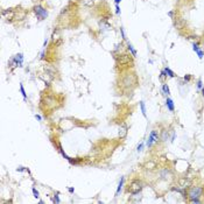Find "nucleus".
<instances>
[{"label": "nucleus", "instance_id": "1", "mask_svg": "<svg viewBox=\"0 0 204 204\" xmlns=\"http://www.w3.org/2000/svg\"><path fill=\"white\" fill-rule=\"evenodd\" d=\"M138 83V78L134 74H127L122 77L121 82H120V85L122 88H134Z\"/></svg>", "mask_w": 204, "mask_h": 204}, {"label": "nucleus", "instance_id": "2", "mask_svg": "<svg viewBox=\"0 0 204 204\" xmlns=\"http://www.w3.org/2000/svg\"><path fill=\"white\" fill-rule=\"evenodd\" d=\"M142 190V183L139 180H134L132 183L129 184V188L127 189V192H129L131 195H138L141 192Z\"/></svg>", "mask_w": 204, "mask_h": 204}, {"label": "nucleus", "instance_id": "3", "mask_svg": "<svg viewBox=\"0 0 204 204\" xmlns=\"http://www.w3.org/2000/svg\"><path fill=\"white\" fill-rule=\"evenodd\" d=\"M203 195V187H191L188 191V196L190 199H194V198H199Z\"/></svg>", "mask_w": 204, "mask_h": 204}, {"label": "nucleus", "instance_id": "4", "mask_svg": "<svg viewBox=\"0 0 204 204\" xmlns=\"http://www.w3.org/2000/svg\"><path fill=\"white\" fill-rule=\"evenodd\" d=\"M117 63L119 67H124L126 64H132V57H131V55L128 54H122V55H119L118 57H117Z\"/></svg>", "mask_w": 204, "mask_h": 204}, {"label": "nucleus", "instance_id": "5", "mask_svg": "<svg viewBox=\"0 0 204 204\" xmlns=\"http://www.w3.org/2000/svg\"><path fill=\"white\" fill-rule=\"evenodd\" d=\"M159 140H160V135H159V133H157V131L153 129V131L150 132L149 136H148V140H147V142H146V146L147 147H152V146H153V143H156Z\"/></svg>", "mask_w": 204, "mask_h": 204}, {"label": "nucleus", "instance_id": "6", "mask_svg": "<svg viewBox=\"0 0 204 204\" xmlns=\"http://www.w3.org/2000/svg\"><path fill=\"white\" fill-rule=\"evenodd\" d=\"M34 12H35V14H36V17H38L40 20H43V19H46V18L48 17L47 10H44L43 7L40 6V5L34 7Z\"/></svg>", "mask_w": 204, "mask_h": 204}, {"label": "nucleus", "instance_id": "7", "mask_svg": "<svg viewBox=\"0 0 204 204\" xmlns=\"http://www.w3.org/2000/svg\"><path fill=\"white\" fill-rule=\"evenodd\" d=\"M178 184H180L181 188L185 189V188H188L189 185H190V182H189L185 177H182V178H180V181H178Z\"/></svg>", "mask_w": 204, "mask_h": 204}, {"label": "nucleus", "instance_id": "8", "mask_svg": "<svg viewBox=\"0 0 204 204\" xmlns=\"http://www.w3.org/2000/svg\"><path fill=\"white\" fill-rule=\"evenodd\" d=\"M13 61L15 62V65H19V67H21V64H22V61H24V56H22V54H18L15 57L13 58Z\"/></svg>", "mask_w": 204, "mask_h": 204}, {"label": "nucleus", "instance_id": "9", "mask_svg": "<svg viewBox=\"0 0 204 204\" xmlns=\"http://www.w3.org/2000/svg\"><path fill=\"white\" fill-rule=\"evenodd\" d=\"M160 140L162 142H167L169 140V134H168V131L167 129H163L162 133H161V136H160Z\"/></svg>", "mask_w": 204, "mask_h": 204}, {"label": "nucleus", "instance_id": "10", "mask_svg": "<svg viewBox=\"0 0 204 204\" xmlns=\"http://www.w3.org/2000/svg\"><path fill=\"white\" fill-rule=\"evenodd\" d=\"M166 106L168 107V110H169V111H171V112H173L174 110H175L174 103H173V100H171L170 98H167V100H166Z\"/></svg>", "mask_w": 204, "mask_h": 204}, {"label": "nucleus", "instance_id": "11", "mask_svg": "<svg viewBox=\"0 0 204 204\" xmlns=\"http://www.w3.org/2000/svg\"><path fill=\"white\" fill-rule=\"evenodd\" d=\"M124 182H125V177H121V178H120V182H119V184H118V188H117L116 196H118V195H119V192H120V191H121V189H122V185H124Z\"/></svg>", "mask_w": 204, "mask_h": 204}, {"label": "nucleus", "instance_id": "12", "mask_svg": "<svg viewBox=\"0 0 204 204\" xmlns=\"http://www.w3.org/2000/svg\"><path fill=\"white\" fill-rule=\"evenodd\" d=\"M127 48H128V50L131 51V55H132L133 57H135V56H136V50L133 48V46L129 43V42H127Z\"/></svg>", "mask_w": 204, "mask_h": 204}, {"label": "nucleus", "instance_id": "13", "mask_svg": "<svg viewBox=\"0 0 204 204\" xmlns=\"http://www.w3.org/2000/svg\"><path fill=\"white\" fill-rule=\"evenodd\" d=\"M164 72H166V75L168 76V77H175V74H174V71L171 70V69L168 68V67H166V68H164Z\"/></svg>", "mask_w": 204, "mask_h": 204}, {"label": "nucleus", "instance_id": "14", "mask_svg": "<svg viewBox=\"0 0 204 204\" xmlns=\"http://www.w3.org/2000/svg\"><path fill=\"white\" fill-rule=\"evenodd\" d=\"M140 107H141V112L145 117H146V105H145V102H140Z\"/></svg>", "mask_w": 204, "mask_h": 204}, {"label": "nucleus", "instance_id": "15", "mask_svg": "<svg viewBox=\"0 0 204 204\" xmlns=\"http://www.w3.org/2000/svg\"><path fill=\"white\" fill-rule=\"evenodd\" d=\"M20 91H21V95H22L24 99H27V93H26V91H25V88H24V85L22 84H20Z\"/></svg>", "mask_w": 204, "mask_h": 204}, {"label": "nucleus", "instance_id": "16", "mask_svg": "<svg viewBox=\"0 0 204 204\" xmlns=\"http://www.w3.org/2000/svg\"><path fill=\"white\" fill-rule=\"evenodd\" d=\"M162 91L166 93V95H169L170 91H169V88H168V85L167 84H163L162 85Z\"/></svg>", "mask_w": 204, "mask_h": 204}, {"label": "nucleus", "instance_id": "17", "mask_svg": "<svg viewBox=\"0 0 204 204\" xmlns=\"http://www.w3.org/2000/svg\"><path fill=\"white\" fill-rule=\"evenodd\" d=\"M32 191H33V195H34V197H35V198H39V197H40V194H39V191L36 190V189H35L34 187L32 188Z\"/></svg>", "mask_w": 204, "mask_h": 204}, {"label": "nucleus", "instance_id": "18", "mask_svg": "<svg viewBox=\"0 0 204 204\" xmlns=\"http://www.w3.org/2000/svg\"><path fill=\"white\" fill-rule=\"evenodd\" d=\"M53 202H55V203H60V202H61V199H60V197H58V194L54 195V197H53Z\"/></svg>", "mask_w": 204, "mask_h": 204}, {"label": "nucleus", "instance_id": "19", "mask_svg": "<svg viewBox=\"0 0 204 204\" xmlns=\"http://www.w3.org/2000/svg\"><path fill=\"white\" fill-rule=\"evenodd\" d=\"M192 49H194V50L197 53V51L199 50V48H198V44H197V43H194V44H192Z\"/></svg>", "mask_w": 204, "mask_h": 204}, {"label": "nucleus", "instance_id": "20", "mask_svg": "<svg viewBox=\"0 0 204 204\" xmlns=\"http://www.w3.org/2000/svg\"><path fill=\"white\" fill-rule=\"evenodd\" d=\"M190 203H201V199L199 198H194V199H190Z\"/></svg>", "mask_w": 204, "mask_h": 204}, {"label": "nucleus", "instance_id": "21", "mask_svg": "<svg viewBox=\"0 0 204 204\" xmlns=\"http://www.w3.org/2000/svg\"><path fill=\"white\" fill-rule=\"evenodd\" d=\"M197 55H198V57H199V58H203L204 53H203L202 50H198V51H197Z\"/></svg>", "mask_w": 204, "mask_h": 204}, {"label": "nucleus", "instance_id": "22", "mask_svg": "<svg viewBox=\"0 0 204 204\" xmlns=\"http://www.w3.org/2000/svg\"><path fill=\"white\" fill-rule=\"evenodd\" d=\"M183 79H184L185 82H189V81L191 79V76H190V75H185V76L183 77Z\"/></svg>", "mask_w": 204, "mask_h": 204}, {"label": "nucleus", "instance_id": "23", "mask_svg": "<svg viewBox=\"0 0 204 204\" xmlns=\"http://www.w3.org/2000/svg\"><path fill=\"white\" fill-rule=\"evenodd\" d=\"M197 88H198V89H202V88H203V84H202V81H201V79H198V81H197Z\"/></svg>", "mask_w": 204, "mask_h": 204}, {"label": "nucleus", "instance_id": "24", "mask_svg": "<svg viewBox=\"0 0 204 204\" xmlns=\"http://www.w3.org/2000/svg\"><path fill=\"white\" fill-rule=\"evenodd\" d=\"M120 33H121V36L124 40H126V36H125V32H124V29L122 28H120Z\"/></svg>", "mask_w": 204, "mask_h": 204}, {"label": "nucleus", "instance_id": "25", "mask_svg": "<svg viewBox=\"0 0 204 204\" xmlns=\"http://www.w3.org/2000/svg\"><path fill=\"white\" fill-rule=\"evenodd\" d=\"M142 147H143V145L142 143H140L139 146H138V152H141V150H142Z\"/></svg>", "mask_w": 204, "mask_h": 204}, {"label": "nucleus", "instance_id": "26", "mask_svg": "<svg viewBox=\"0 0 204 204\" xmlns=\"http://www.w3.org/2000/svg\"><path fill=\"white\" fill-rule=\"evenodd\" d=\"M116 12H117V14H120V8H119V6L118 5H116Z\"/></svg>", "mask_w": 204, "mask_h": 204}, {"label": "nucleus", "instance_id": "27", "mask_svg": "<svg viewBox=\"0 0 204 204\" xmlns=\"http://www.w3.org/2000/svg\"><path fill=\"white\" fill-rule=\"evenodd\" d=\"M69 192H70V194H74V192H75V189H74V188H69Z\"/></svg>", "mask_w": 204, "mask_h": 204}, {"label": "nucleus", "instance_id": "28", "mask_svg": "<svg viewBox=\"0 0 204 204\" xmlns=\"http://www.w3.org/2000/svg\"><path fill=\"white\" fill-rule=\"evenodd\" d=\"M35 118H36V119H38V120H42V118H41V116H39V114H36V116H35Z\"/></svg>", "mask_w": 204, "mask_h": 204}, {"label": "nucleus", "instance_id": "29", "mask_svg": "<svg viewBox=\"0 0 204 204\" xmlns=\"http://www.w3.org/2000/svg\"><path fill=\"white\" fill-rule=\"evenodd\" d=\"M120 1H121V0H114V3H116V5H118V4H119Z\"/></svg>", "mask_w": 204, "mask_h": 204}, {"label": "nucleus", "instance_id": "30", "mask_svg": "<svg viewBox=\"0 0 204 204\" xmlns=\"http://www.w3.org/2000/svg\"><path fill=\"white\" fill-rule=\"evenodd\" d=\"M201 90H202V95H203V97H204V86L201 89Z\"/></svg>", "mask_w": 204, "mask_h": 204}]
</instances>
